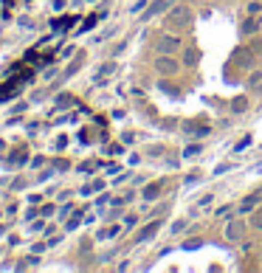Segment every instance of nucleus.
<instances>
[{
    "label": "nucleus",
    "mask_w": 262,
    "mask_h": 273,
    "mask_svg": "<svg viewBox=\"0 0 262 273\" xmlns=\"http://www.w3.org/2000/svg\"><path fill=\"white\" fill-rule=\"evenodd\" d=\"M254 226H257V228H262V208L257 211V214H254Z\"/></svg>",
    "instance_id": "0eeeda50"
},
{
    "label": "nucleus",
    "mask_w": 262,
    "mask_h": 273,
    "mask_svg": "<svg viewBox=\"0 0 262 273\" xmlns=\"http://www.w3.org/2000/svg\"><path fill=\"white\" fill-rule=\"evenodd\" d=\"M161 194V183H152V186H147V192H144V200H155Z\"/></svg>",
    "instance_id": "7ed1b4c3"
},
{
    "label": "nucleus",
    "mask_w": 262,
    "mask_h": 273,
    "mask_svg": "<svg viewBox=\"0 0 262 273\" xmlns=\"http://www.w3.org/2000/svg\"><path fill=\"white\" fill-rule=\"evenodd\" d=\"M178 48V40L175 37H161L158 40V51L161 54H169V51H175Z\"/></svg>",
    "instance_id": "f03ea898"
},
{
    "label": "nucleus",
    "mask_w": 262,
    "mask_h": 273,
    "mask_svg": "<svg viewBox=\"0 0 262 273\" xmlns=\"http://www.w3.org/2000/svg\"><path fill=\"white\" fill-rule=\"evenodd\" d=\"M167 9V0H155L152 6H149V14H158V12H164Z\"/></svg>",
    "instance_id": "423d86ee"
},
{
    "label": "nucleus",
    "mask_w": 262,
    "mask_h": 273,
    "mask_svg": "<svg viewBox=\"0 0 262 273\" xmlns=\"http://www.w3.org/2000/svg\"><path fill=\"white\" fill-rule=\"evenodd\" d=\"M226 234H228V239H237V234H242V226H239V223H231Z\"/></svg>",
    "instance_id": "39448f33"
},
{
    "label": "nucleus",
    "mask_w": 262,
    "mask_h": 273,
    "mask_svg": "<svg viewBox=\"0 0 262 273\" xmlns=\"http://www.w3.org/2000/svg\"><path fill=\"white\" fill-rule=\"evenodd\" d=\"M194 59H197V54H194V51H189V54H186V65H192Z\"/></svg>",
    "instance_id": "6e6552de"
},
{
    "label": "nucleus",
    "mask_w": 262,
    "mask_h": 273,
    "mask_svg": "<svg viewBox=\"0 0 262 273\" xmlns=\"http://www.w3.org/2000/svg\"><path fill=\"white\" fill-rule=\"evenodd\" d=\"M155 65H158V70H164V73H172V70H175V62H169V59H164V57H161Z\"/></svg>",
    "instance_id": "20e7f679"
},
{
    "label": "nucleus",
    "mask_w": 262,
    "mask_h": 273,
    "mask_svg": "<svg viewBox=\"0 0 262 273\" xmlns=\"http://www.w3.org/2000/svg\"><path fill=\"white\" fill-rule=\"evenodd\" d=\"M189 23H192V12L189 9H175L167 17V28H172V31H183Z\"/></svg>",
    "instance_id": "f257e3e1"
}]
</instances>
